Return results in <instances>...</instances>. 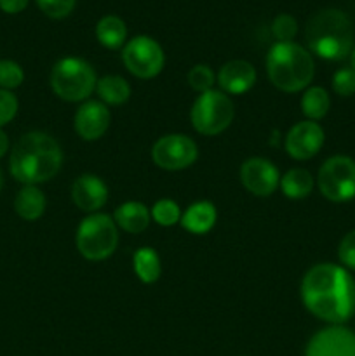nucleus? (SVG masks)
I'll return each mask as SVG.
<instances>
[{
	"instance_id": "nucleus-1",
	"label": "nucleus",
	"mask_w": 355,
	"mask_h": 356,
	"mask_svg": "<svg viewBox=\"0 0 355 356\" xmlns=\"http://www.w3.org/2000/svg\"><path fill=\"white\" fill-rule=\"evenodd\" d=\"M301 301L322 322L343 325L355 313L354 277L338 264H315L301 280Z\"/></svg>"
},
{
	"instance_id": "nucleus-2",
	"label": "nucleus",
	"mask_w": 355,
	"mask_h": 356,
	"mask_svg": "<svg viewBox=\"0 0 355 356\" xmlns=\"http://www.w3.org/2000/svg\"><path fill=\"white\" fill-rule=\"evenodd\" d=\"M63 165V152L52 136L33 131L21 136L9 159V170L23 184L47 183Z\"/></svg>"
},
{
	"instance_id": "nucleus-3",
	"label": "nucleus",
	"mask_w": 355,
	"mask_h": 356,
	"mask_svg": "<svg viewBox=\"0 0 355 356\" xmlns=\"http://www.w3.org/2000/svg\"><path fill=\"white\" fill-rule=\"evenodd\" d=\"M306 45L326 61H341L354 51V26L343 10L322 9L306 23Z\"/></svg>"
},
{
	"instance_id": "nucleus-4",
	"label": "nucleus",
	"mask_w": 355,
	"mask_h": 356,
	"mask_svg": "<svg viewBox=\"0 0 355 356\" xmlns=\"http://www.w3.org/2000/svg\"><path fill=\"white\" fill-rule=\"evenodd\" d=\"M268 79L284 92H299L306 89L315 75L312 54L294 42H277L267 56Z\"/></svg>"
},
{
	"instance_id": "nucleus-5",
	"label": "nucleus",
	"mask_w": 355,
	"mask_h": 356,
	"mask_svg": "<svg viewBox=\"0 0 355 356\" xmlns=\"http://www.w3.org/2000/svg\"><path fill=\"white\" fill-rule=\"evenodd\" d=\"M96 72L93 66L80 58H63L51 72V87L63 101L79 103L86 101L96 89Z\"/></svg>"
},
{
	"instance_id": "nucleus-6",
	"label": "nucleus",
	"mask_w": 355,
	"mask_h": 356,
	"mask_svg": "<svg viewBox=\"0 0 355 356\" xmlns=\"http://www.w3.org/2000/svg\"><path fill=\"white\" fill-rule=\"evenodd\" d=\"M77 249L86 259L103 261L115 252L118 232L113 219L106 214H90L77 228Z\"/></svg>"
},
{
	"instance_id": "nucleus-7",
	"label": "nucleus",
	"mask_w": 355,
	"mask_h": 356,
	"mask_svg": "<svg viewBox=\"0 0 355 356\" xmlns=\"http://www.w3.org/2000/svg\"><path fill=\"white\" fill-rule=\"evenodd\" d=\"M235 117V106L223 90H207L200 94L190 111L191 125L204 136H218L230 127Z\"/></svg>"
},
{
	"instance_id": "nucleus-8",
	"label": "nucleus",
	"mask_w": 355,
	"mask_h": 356,
	"mask_svg": "<svg viewBox=\"0 0 355 356\" xmlns=\"http://www.w3.org/2000/svg\"><path fill=\"white\" fill-rule=\"evenodd\" d=\"M319 190L327 200L348 202L355 198V160L336 155L322 163L317 176Z\"/></svg>"
},
{
	"instance_id": "nucleus-9",
	"label": "nucleus",
	"mask_w": 355,
	"mask_h": 356,
	"mask_svg": "<svg viewBox=\"0 0 355 356\" xmlns=\"http://www.w3.org/2000/svg\"><path fill=\"white\" fill-rule=\"evenodd\" d=\"M122 61L132 75L148 80L162 72L164 65H166V56H164L159 42L146 35H139V37L131 38L124 45Z\"/></svg>"
},
{
	"instance_id": "nucleus-10",
	"label": "nucleus",
	"mask_w": 355,
	"mask_h": 356,
	"mask_svg": "<svg viewBox=\"0 0 355 356\" xmlns=\"http://www.w3.org/2000/svg\"><path fill=\"white\" fill-rule=\"evenodd\" d=\"M197 145L184 134H167L153 145L152 159L164 170H183L197 160Z\"/></svg>"
},
{
	"instance_id": "nucleus-11",
	"label": "nucleus",
	"mask_w": 355,
	"mask_h": 356,
	"mask_svg": "<svg viewBox=\"0 0 355 356\" xmlns=\"http://www.w3.org/2000/svg\"><path fill=\"white\" fill-rule=\"evenodd\" d=\"M305 356H355V332L343 325H329L308 341Z\"/></svg>"
},
{
	"instance_id": "nucleus-12",
	"label": "nucleus",
	"mask_w": 355,
	"mask_h": 356,
	"mask_svg": "<svg viewBox=\"0 0 355 356\" xmlns=\"http://www.w3.org/2000/svg\"><path fill=\"white\" fill-rule=\"evenodd\" d=\"M324 139H326V136H324L322 127L317 122H298L285 134V153L294 160H310L320 152Z\"/></svg>"
},
{
	"instance_id": "nucleus-13",
	"label": "nucleus",
	"mask_w": 355,
	"mask_h": 356,
	"mask_svg": "<svg viewBox=\"0 0 355 356\" xmlns=\"http://www.w3.org/2000/svg\"><path fill=\"white\" fill-rule=\"evenodd\" d=\"M240 181L244 188L256 197H270L281 184V174L270 160L254 156L240 167Z\"/></svg>"
},
{
	"instance_id": "nucleus-14",
	"label": "nucleus",
	"mask_w": 355,
	"mask_h": 356,
	"mask_svg": "<svg viewBox=\"0 0 355 356\" xmlns=\"http://www.w3.org/2000/svg\"><path fill=\"white\" fill-rule=\"evenodd\" d=\"M73 125L80 138L86 141H96L103 138L110 127V111L101 101H86L77 110Z\"/></svg>"
},
{
	"instance_id": "nucleus-15",
	"label": "nucleus",
	"mask_w": 355,
	"mask_h": 356,
	"mask_svg": "<svg viewBox=\"0 0 355 356\" xmlns=\"http://www.w3.org/2000/svg\"><path fill=\"white\" fill-rule=\"evenodd\" d=\"M72 198L77 207L84 212H96L106 204L108 200V188L94 174H84L77 177L72 186Z\"/></svg>"
},
{
	"instance_id": "nucleus-16",
	"label": "nucleus",
	"mask_w": 355,
	"mask_h": 356,
	"mask_svg": "<svg viewBox=\"0 0 355 356\" xmlns=\"http://www.w3.org/2000/svg\"><path fill=\"white\" fill-rule=\"evenodd\" d=\"M216 80H218L223 92L237 96V94L247 92L254 86L256 70L251 63L242 61V59H233V61H228L221 66Z\"/></svg>"
},
{
	"instance_id": "nucleus-17",
	"label": "nucleus",
	"mask_w": 355,
	"mask_h": 356,
	"mask_svg": "<svg viewBox=\"0 0 355 356\" xmlns=\"http://www.w3.org/2000/svg\"><path fill=\"white\" fill-rule=\"evenodd\" d=\"M216 218H218V212H216L214 205L207 200H200L191 204L184 211L180 222L187 232L194 233V235H205L216 225Z\"/></svg>"
},
{
	"instance_id": "nucleus-18",
	"label": "nucleus",
	"mask_w": 355,
	"mask_h": 356,
	"mask_svg": "<svg viewBox=\"0 0 355 356\" xmlns=\"http://www.w3.org/2000/svg\"><path fill=\"white\" fill-rule=\"evenodd\" d=\"M113 221L118 228L136 235V233H141L148 228L150 211L141 202H125V204L117 207L113 214Z\"/></svg>"
},
{
	"instance_id": "nucleus-19",
	"label": "nucleus",
	"mask_w": 355,
	"mask_h": 356,
	"mask_svg": "<svg viewBox=\"0 0 355 356\" xmlns=\"http://www.w3.org/2000/svg\"><path fill=\"white\" fill-rule=\"evenodd\" d=\"M45 195L42 190L33 184H24L16 195L14 200V209H16L17 216L24 221H37L45 211Z\"/></svg>"
},
{
	"instance_id": "nucleus-20",
	"label": "nucleus",
	"mask_w": 355,
	"mask_h": 356,
	"mask_svg": "<svg viewBox=\"0 0 355 356\" xmlns=\"http://www.w3.org/2000/svg\"><path fill=\"white\" fill-rule=\"evenodd\" d=\"M96 37L100 44L106 49H120L127 38V26L118 16L108 14L96 24Z\"/></svg>"
},
{
	"instance_id": "nucleus-21",
	"label": "nucleus",
	"mask_w": 355,
	"mask_h": 356,
	"mask_svg": "<svg viewBox=\"0 0 355 356\" xmlns=\"http://www.w3.org/2000/svg\"><path fill=\"white\" fill-rule=\"evenodd\" d=\"M313 181L312 174L305 169H291L281 177V188L282 193L292 200H301L306 198L313 190Z\"/></svg>"
},
{
	"instance_id": "nucleus-22",
	"label": "nucleus",
	"mask_w": 355,
	"mask_h": 356,
	"mask_svg": "<svg viewBox=\"0 0 355 356\" xmlns=\"http://www.w3.org/2000/svg\"><path fill=\"white\" fill-rule=\"evenodd\" d=\"M132 263H134V273L143 284H155L160 278L162 273V264H160L159 254L155 252L150 247H141L139 250H136L134 257H132Z\"/></svg>"
},
{
	"instance_id": "nucleus-23",
	"label": "nucleus",
	"mask_w": 355,
	"mask_h": 356,
	"mask_svg": "<svg viewBox=\"0 0 355 356\" xmlns=\"http://www.w3.org/2000/svg\"><path fill=\"white\" fill-rule=\"evenodd\" d=\"M96 90L101 97V103L113 104V106L125 103L131 96V86L127 80L118 75H108L97 80Z\"/></svg>"
},
{
	"instance_id": "nucleus-24",
	"label": "nucleus",
	"mask_w": 355,
	"mask_h": 356,
	"mask_svg": "<svg viewBox=\"0 0 355 356\" xmlns=\"http://www.w3.org/2000/svg\"><path fill=\"white\" fill-rule=\"evenodd\" d=\"M331 108V97L324 87H310L301 97V111L308 120L317 122L327 115Z\"/></svg>"
},
{
	"instance_id": "nucleus-25",
	"label": "nucleus",
	"mask_w": 355,
	"mask_h": 356,
	"mask_svg": "<svg viewBox=\"0 0 355 356\" xmlns=\"http://www.w3.org/2000/svg\"><path fill=\"white\" fill-rule=\"evenodd\" d=\"M152 218L157 225L164 226V228L174 226L178 221H181L180 205L174 200H169V198L155 202V205L152 207Z\"/></svg>"
},
{
	"instance_id": "nucleus-26",
	"label": "nucleus",
	"mask_w": 355,
	"mask_h": 356,
	"mask_svg": "<svg viewBox=\"0 0 355 356\" xmlns=\"http://www.w3.org/2000/svg\"><path fill=\"white\" fill-rule=\"evenodd\" d=\"M216 83V75L207 65H195L188 72V86L197 92L204 94L207 90H212V86Z\"/></svg>"
},
{
	"instance_id": "nucleus-27",
	"label": "nucleus",
	"mask_w": 355,
	"mask_h": 356,
	"mask_svg": "<svg viewBox=\"0 0 355 356\" xmlns=\"http://www.w3.org/2000/svg\"><path fill=\"white\" fill-rule=\"evenodd\" d=\"M24 80V72L16 61L2 59L0 61V89L13 90L19 87Z\"/></svg>"
},
{
	"instance_id": "nucleus-28",
	"label": "nucleus",
	"mask_w": 355,
	"mask_h": 356,
	"mask_svg": "<svg viewBox=\"0 0 355 356\" xmlns=\"http://www.w3.org/2000/svg\"><path fill=\"white\" fill-rule=\"evenodd\" d=\"M271 33L277 42H292L298 33V21L291 14H278L271 23Z\"/></svg>"
},
{
	"instance_id": "nucleus-29",
	"label": "nucleus",
	"mask_w": 355,
	"mask_h": 356,
	"mask_svg": "<svg viewBox=\"0 0 355 356\" xmlns=\"http://www.w3.org/2000/svg\"><path fill=\"white\" fill-rule=\"evenodd\" d=\"M38 9L51 19H63L75 9L77 0H35Z\"/></svg>"
},
{
	"instance_id": "nucleus-30",
	"label": "nucleus",
	"mask_w": 355,
	"mask_h": 356,
	"mask_svg": "<svg viewBox=\"0 0 355 356\" xmlns=\"http://www.w3.org/2000/svg\"><path fill=\"white\" fill-rule=\"evenodd\" d=\"M333 89L338 96L350 97L355 94V70L352 66L341 68L333 76Z\"/></svg>"
},
{
	"instance_id": "nucleus-31",
	"label": "nucleus",
	"mask_w": 355,
	"mask_h": 356,
	"mask_svg": "<svg viewBox=\"0 0 355 356\" xmlns=\"http://www.w3.org/2000/svg\"><path fill=\"white\" fill-rule=\"evenodd\" d=\"M17 108H19L17 97L10 90L0 89V129L16 117Z\"/></svg>"
},
{
	"instance_id": "nucleus-32",
	"label": "nucleus",
	"mask_w": 355,
	"mask_h": 356,
	"mask_svg": "<svg viewBox=\"0 0 355 356\" xmlns=\"http://www.w3.org/2000/svg\"><path fill=\"white\" fill-rule=\"evenodd\" d=\"M338 257L345 268L355 271V229L341 238L340 247H338Z\"/></svg>"
},
{
	"instance_id": "nucleus-33",
	"label": "nucleus",
	"mask_w": 355,
	"mask_h": 356,
	"mask_svg": "<svg viewBox=\"0 0 355 356\" xmlns=\"http://www.w3.org/2000/svg\"><path fill=\"white\" fill-rule=\"evenodd\" d=\"M30 0H0V9L7 14H17L26 9Z\"/></svg>"
},
{
	"instance_id": "nucleus-34",
	"label": "nucleus",
	"mask_w": 355,
	"mask_h": 356,
	"mask_svg": "<svg viewBox=\"0 0 355 356\" xmlns=\"http://www.w3.org/2000/svg\"><path fill=\"white\" fill-rule=\"evenodd\" d=\"M7 152H9V138H7L6 132L0 129V159H2Z\"/></svg>"
},
{
	"instance_id": "nucleus-35",
	"label": "nucleus",
	"mask_w": 355,
	"mask_h": 356,
	"mask_svg": "<svg viewBox=\"0 0 355 356\" xmlns=\"http://www.w3.org/2000/svg\"><path fill=\"white\" fill-rule=\"evenodd\" d=\"M350 63H352V68L355 70V47H354V51H352V54H350Z\"/></svg>"
},
{
	"instance_id": "nucleus-36",
	"label": "nucleus",
	"mask_w": 355,
	"mask_h": 356,
	"mask_svg": "<svg viewBox=\"0 0 355 356\" xmlns=\"http://www.w3.org/2000/svg\"><path fill=\"white\" fill-rule=\"evenodd\" d=\"M3 186V174H2V169H0V190H2Z\"/></svg>"
}]
</instances>
